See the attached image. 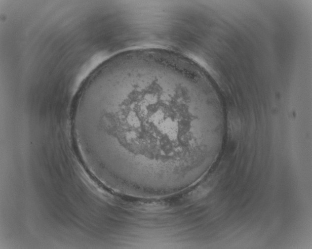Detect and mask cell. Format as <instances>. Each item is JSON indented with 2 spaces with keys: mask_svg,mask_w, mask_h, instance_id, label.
<instances>
[{
  "mask_svg": "<svg viewBox=\"0 0 312 249\" xmlns=\"http://www.w3.org/2000/svg\"><path fill=\"white\" fill-rule=\"evenodd\" d=\"M72 128L80 142L111 144L121 172L168 176L192 156L206 120L180 71L149 64L117 68L90 84L76 106Z\"/></svg>",
  "mask_w": 312,
  "mask_h": 249,
  "instance_id": "obj_1",
  "label": "cell"
}]
</instances>
